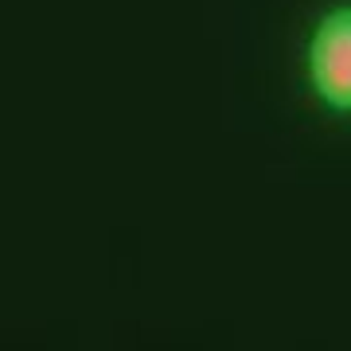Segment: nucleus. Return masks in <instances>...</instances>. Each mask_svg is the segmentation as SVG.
<instances>
[{"instance_id": "nucleus-1", "label": "nucleus", "mask_w": 351, "mask_h": 351, "mask_svg": "<svg viewBox=\"0 0 351 351\" xmlns=\"http://www.w3.org/2000/svg\"><path fill=\"white\" fill-rule=\"evenodd\" d=\"M308 71L316 94L332 110L351 113V8H336L316 27L308 47Z\"/></svg>"}]
</instances>
